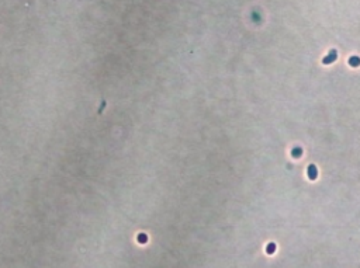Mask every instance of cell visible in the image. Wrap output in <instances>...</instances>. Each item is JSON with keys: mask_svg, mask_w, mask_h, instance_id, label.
Returning <instances> with one entry per match:
<instances>
[{"mask_svg": "<svg viewBox=\"0 0 360 268\" xmlns=\"http://www.w3.org/2000/svg\"><path fill=\"white\" fill-rule=\"evenodd\" d=\"M317 174H318V171H317V167L314 166V164H309V167H308V177L311 180H315L317 178Z\"/></svg>", "mask_w": 360, "mask_h": 268, "instance_id": "6da1fadb", "label": "cell"}, {"mask_svg": "<svg viewBox=\"0 0 360 268\" xmlns=\"http://www.w3.org/2000/svg\"><path fill=\"white\" fill-rule=\"evenodd\" d=\"M335 59H336V51H331L329 56L324 59V63H331V62H333Z\"/></svg>", "mask_w": 360, "mask_h": 268, "instance_id": "7a4b0ae2", "label": "cell"}, {"mask_svg": "<svg viewBox=\"0 0 360 268\" xmlns=\"http://www.w3.org/2000/svg\"><path fill=\"white\" fill-rule=\"evenodd\" d=\"M349 63H350L352 66H354V67L359 66V65H360V58H357V56L350 58V59H349Z\"/></svg>", "mask_w": 360, "mask_h": 268, "instance_id": "3957f363", "label": "cell"}, {"mask_svg": "<svg viewBox=\"0 0 360 268\" xmlns=\"http://www.w3.org/2000/svg\"><path fill=\"white\" fill-rule=\"evenodd\" d=\"M291 154H293L294 157H300V154H301V149H300V147H297V149H294L293 152H291Z\"/></svg>", "mask_w": 360, "mask_h": 268, "instance_id": "277c9868", "label": "cell"}, {"mask_svg": "<svg viewBox=\"0 0 360 268\" xmlns=\"http://www.w3.org/2000/svg\"><path fill=\"white\" fill-rule=\"evenodd\" d=\"M273 250H274V244H273V243H271V244H269V247H267V251H269V253H271V251H273Z\"/></svg>", "mask_w": 360, "mask_h": 268, "instance_id": "5b68a950", "label": "cell"}]
</instances>
